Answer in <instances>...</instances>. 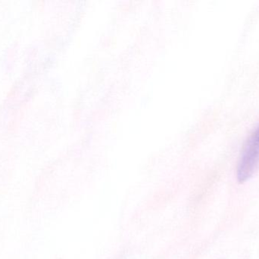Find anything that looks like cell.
<instances>
[{
  "mask_svg": "<svg viewBox=\"0 0 259 259\" xmlns=\"http://www.w3.org/2000/svg\"><path fill=\"white\" fill-rule=\"evenodd\" d=\"M259 169V124L248 138L242 152L237 179L240 183L250 179Z\"/></svg>",
  "mask_w": 259,
  "mask_h": 259,
  "instance_id": "obj_1",
  "label": "cell"
}]
</instances>
